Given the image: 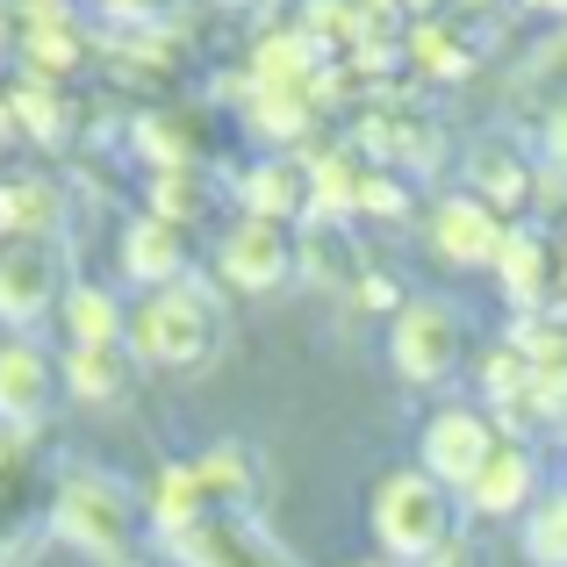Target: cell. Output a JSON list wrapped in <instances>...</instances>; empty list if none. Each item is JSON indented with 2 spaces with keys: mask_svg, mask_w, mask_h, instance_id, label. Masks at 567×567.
<instances>
[{
  "mask_svg": "<svg viewBox=\"0 0 567 567\" xmlns=\"http://www.w3.org/2000/svg\"><path fill=\"white\" fill-rule=\"evenodd\" d=\"M374 539H381V554L395 567L402 560L410 567L439 560L445 546H453V488H445L439 474H424V467L388 474L374 488Z\"/></svg>",
  "mask_w": 567,
  "mask_h": 567,
  "instance_id": "obj_1",
  "label": "cell"
},
{
  "mask_svg": "<svg viewBox=\"0 0 567 567\" xmlns=\"http://www.w3.org/2000/svg\"><path fill=\"white\" fill-rule=\"evenodd\" d=\"M130 338H137V352H144L152 367H173V374H202V367L223 352V309H216V295H208V288L181 280V288L152 295V302L137 309Z\"/></svg>",
  "mask_w": 567,
  "mask_h": 567,
  "instance_id": "obj_2",
  "label": "cell"
},
{
  "mask_svg": "<svg viewBox=\"0 0 567 567\" xmlns=\"http://www.w3.org/2000/svg\"><path fill=\"white\" fill-rule=\"evenodd\" d=\"M388 352H395V374L402 381L439 388V381L460 374V360H467V317H460L453 302H439V295L402 302L395 323H388Z\"/></svg>",
  "mask_w": 567,
  "mask_h": 567,
  "instance_id": "obj_3",
  "label": "cell"
},
{
  "mask_svg": "<svg viewBox=\"0 0 567 567\" xmlns=\"http://www.w3.org/2000/svg\"><path fill=\"white\" fill-rule=\"evenodd\" d=\"M58 532L94 560H130V496L109 474H65L58 488Z\"/></svg>",
  "mask_w": 567,
  "mask_h": 567,
  "instance_id": "obj_4",
  "label": "cell"
},
{
  "mask_svg": "<svg viewBox=\"0 0 567 567\" xmlns=\"http://www.w3.org/2000/svg\"><path fill=\"white\" fill-rule=\"evenodd\" d=\"M223 280L245 295H266L280 288L288 274H302V237H288V223H266V216H245L230 237H223Z\"/></svg>",
  "mask_w": 567,
  "mask_h": 567,
  "instance_id": "obj_5",
  "label": "cell"
},
{
  "mask_svg": "<svg viewBox=\"0 0 567 567\" xmlns=\"http://www.w3.org/2000/svg\"><path fill=\"white\" fill-rule=\"evenodd\" d=\"M58 295V245L51 237H8L0 245V323H37Z\"/></svg>",
  "mask_w": 567,
  "mask_h": 567,
  "instance_id": "obj_6",
  "label": "cell"
},
{
  "mask_svg": "<svg viewBox=\"0 0 567 567\" xmlns=\"http://www.w3.org/2000/svg\"><path fill=\"white\" fill-rule=\"evenodd\" d=\"M496 453H503V439L482 410H445V416H431V431H424V474H439L445 488H467Z\"/></svg>",
  "mask_w": 567,
  "mask_h": 567,
  "instance_id": "obj_7",
  "label": "cell"
},
{
  "mask_svg": "<svg viewBox=\"0 0 567 567\" xmlns=\"http://www.w3.org/2000/svg\"><path fill=\"white\" fill-rule=\"evenodd\" d=\"M381 109L360 123V152H374L381 166H416V173H431L439 166V123L431 115H416L410 101H395V94H374Z\"/></svg>",
  "mask_w": 567,
  "mask_h": 567,
  "instance_id": "obj_8",
  "label": "cell"
},
{
  "mask_svg": "<svg viewBox=\"0 0 567 567\" xmlns=\"http://www.w3.org/2000/svg\"><path fill=\"white\" fill-rule=\"evenodd\" d=\"M431 230H439V251H445L453 266H496L503 245H511L496 202H482V194H453V202L431 216Z\"/></svg>",
  "mask_w": 567,
  "mask_h": 567,
  "instance_id": "obj_9",
  "label": "cell"
},
{
  "mask_svg": "<svg viewBox=\"0 0 567 567\" xmlns=\"http://www.w3.org/2000/svg\"><path fill=\"white\" fill-rule=\"evenodd\" d=\"M123 274L130 280H144V288H181L187 280V237H181V223H166V216H137L123 230Z\"/></svg>",
  "mask_w": 567,
  "mask_h": 567,
  "instance_id": "obj_10",
  "label": "cell"
},
{
  "mask_svg": "<svg viewBox=\"0 0 567 567\" xmlns=\"http://www.w3.org/2000/svg\"><path fill=\"white\" fill-rule=\"evenodd\" d=\"M51 410V360L29 338H0V424H37Z\"/></svg>",
  "mask_w": 567,
  "mask_h": 567,
  "instance_id": "obj_11",
  "label": "cell"
},
{
  "mask_svg": "<svg viewBox=\"0 0 567 567\" xmlns=\"http://www.w3.org/2000/svg\"><path fill=\"white\" fill-rule=\"evenodd\" d=\"M295 237H302V274L317 280V288H360L367 280V259H360V245H352L346 216H309Z\"/></svg>",
  "mask_w": 567,
  "mask_h": 567,
  "instance_id": "obj_12",
  "label": "cell"
},
{
  "mask_svg": "<svg viewBox=\"0 0 567 567\" xmlns=\"http://www.w3.org/2000/svg\"><path fill=\"white\" fill-rule=\"evenodd\" d=\"M237 194H245V216H266V223H280V216H302L309 223V208H317L309 158H302V166H295V158H266L259 173L237 181Z\"/></svg>",
  "mask_w": 567,
  "mask_h": 567,
  "instance_id": "obj_13",
  "label": "cell"
},
{
  "mask_svg": "<svg viewBox=\"0 0 567 567\" xmlns=\"http://www.w3.org/2000/svg\"><path fill=\"white\" fill-rule=\"evenodd\" d=\"M532 488H539V467H532V453L503 439V453L488 460V467L474 474L460 496H467V511H482V517H511V511H525V503H532Z\"/></svg>",
  "mask_w": 567,
  "mask_h": 567,
  "instance_id": "obj_14",
  "label": "cell"
},
{
  "mask_svg": "<svg viewBox=\"0 0 567 567\" xmlns=\"http://www.w3.org/2000/svg\"><path fill=\"white\" fill-rule=\"evenodd\" d=\"M517 158H525V144H517L511 130H488V137L474 144L467 173L482 181V202L511 208V202H532V194H539V173H532V166H517Z\"/></svg>",
  "mask_w": 567,
  "mask_h": 567,
  "instance_id": "obj_15",
  "label": "cell"
},
{
  "mask_svg": "<svg viewBox=\"0 0 567 567\" xmlns=\"http://www.w3.org/2000/svg\"><path fill=\"white\" fill-rule=\"evenodd\" d=\"M317 43H309V29H274V37H259L251 43V80L259 86H274V94H302L309 80H317Z\"/></svg>",
  "mask_w": 567,
  "mask_h": 567,
  "instance_id": "obj_16",
  "label": "cell"
},
{
  "mask_svg": "<svg viewBox=\"0 0 567 567\" xmlns=\"http://www.w3.org/2000/svg\"><path fill=\"white\" fill-rule=\"evenodd\" d=\"M152 511H158V532H166V539H194L202 525H216V503H208L202 467H166L158 474Z\"/></svg>",
  "mask_w": 567,
  "mask_h": 567,
  "instance_id": "obj_17",
  "label": "cell"
},
{
  "mask_svg": "<svg viewBox=\"0 0 567 567\" xmlns=\"http://www.w3.org/2000/svg\"><path fill=\"white\" fill-rule=\"evenodd\" d=\"M22 65L37 80H58V72L80 65V22L65 8H43V14H22Z\"/></svg>",
  "mask_w": 567,
  "mask_h": 567,
  "instance_id": "obj_18",
  "label": "cell"
},
{
  "mask_svg": "<svg viewBox=\"0 0 567 567\" xmlns=\"http://www.w3.org/2000/svg\"><path fill=\"white\" fill-rule=\"evenodd\" d=\"M496 280H503V295L532 317V309L554 295V274H546V237L539 230H511V245H503V259H496Z\"/></svg>",
  "mask_w": 567,
  "mask_h": 567,
  "instance_id": "obj_19",
  "label": "cell"
},
{
  "mask_svg": "<svg viewBox=\"0 0 567 567\" xmlns=\"http://www.w3.org/2000/svg\"><path fill=\"white\" fill-rule=\"evenodd\" d=\"M58 317H65L72 346H123V309H115L109 288H86V280H72L65 302H58Z\"/></svg>",
  "mask_w": 567,
  "mask_h": 567,
  "instance_id": "obj_20",
  "label": "cell"
},
{
  "mask_svg": "<svg viewBox=\"0 0 567 567\" xmlns=\"http://www.w3.org/2000/svg\"><path fill=\"white\" fill-rule=\"evenodd\" d=\"M65 388H72V395H86V402L130 395V360H123V346H72V352H65Z\"/></svg>",
  "mask_w": 567,
  "mask_h": 567,
  "instance_id": "obj_21",
  "label": "cell"
},
{
  "mask_svg": "<svg viewBox=\"0 0 567 567\" xmlns=\"http://www.w3.org/2000/svg\"><path fill=\"white\" fill-rule=\"evenodd\" d=\"M216 202H223V181L208 166H181V173H158V187H152V208L166 223H194V216H216Z\"/></svg>",
  "mask_w": 567,
  "mask_h": 567,
  "instance_id": "obj_22",
  "label": "cell"
},
{
  "mask_svg": "<svg viewBox=\"0 0 567 567\" xmlns=\"http://www.w3.org/2000/svg\"><path fill=\"white\" fill-rule=\"evenodd\" d=\"M137 152L152 158L158 173H181V166H202V144H194V130L181 123V115H166V109H152V115H137Z\"/></svg>",
  "mask_w": 567,
  "mask_h": 567,
  "instance_id": "obj_23",
  "label": "cell"
},
{
  "mask_svg": "<svg viewBox=\"0 0 567 567\" xmlns=\"http://www.w3.org/2000/svg\"><path fill=\"white\" fill-rule=\"evenodd\" d=\"M8 109H14V123H22L37 144H65V130H72V109L51 94V80H29V86H14V94H8Z\"/></svg>",
  "mask_w": 567,
  "mask_h": 567,
  "instance_id": "obj_24",
  "label": "cell"
},
{
  "mask_svg": "<svg viewBox=\"0 0 567 567\" xmlns=\"http://www.w3.org/2000/svg\"><path fill=\"white\" fill-rule=\"evenodd\" d=\"M245 123L259 130V137H274V144H295L309 130V86H302V94H274V86H259V101L245 109Z\"/></svg>",
  "mask_w": 567,
  "mask_h": 567,
  "instance_id": "obj_25",
  "label": "cell"
},
{
  "mask_svg": "<svg viewBox=\"0 0 567 567\" xmlns=\"http://www.w3.org/2000/svg\"><path fill=\"white\" fill-rule=\"evenodd\" d=\"M194 467H202L208 503H216V511H237V503L251 496V460L237 453V445H208V453L194 460Z\"/></svg>",
  "mask_w": 567,
  "mask_h": 567,
  "instance_id": "obj_26",
  "label": "cell"
},
{
  "mask_svg": "<svg viewBox=\"0 0 567 567\" xmlns=\"http://www.w3.org/2000/svg\"><path fill=\"white\" fill-rule=\"evenodd\" d=\"M402 58H410V65H424V72H439V80H460V72H467L460 37H453V29H439V22H416L410 37H402Z\"/></svg>",
  "mask_w": 567,
  "mask_h": 567,
  "instance_id": "obj_27",
  "label": "cell"
},
{
  "mask_svg": "<svg viewBox=\"0 0 567 567\" xmlns=\"http://www.w3.org/2000/svg\"><path fill=\"white\" fill-rule=\"evenodd\" d=\"M511 346L532 360V374H539V367H567V323H554V317H517Z\"/></svg>",
  "mask_w": 567,
  "mask_h": 567,
  "instance_id": "obj_28",
  "label": "cell"
},
{
  "mask_svg": "<svg viewBox=\"0 0 567 567\" xmlns=\"http://www.w3.org/2000/svg\"><path fill=\"white\" fill-rule=\"evenodd\" d=\"M525 546H532V560H539V567H567V496H554V503L532 511Z\"/></svg>",
  "mask_w": 567,
  "mask_h": 567,
  "instance_id": "obj_29",
  "label": "cell"
},
{
  "mask_svg": "<svg viewBox=\"0 0 567 567\" xmlns=\"http://www.w3.org/2000/svg\"><path fill=\"white\" fill-rule=\"evenodd\" d=\"M360 216L402 223V216H410V187H402L395 173H367V181H360Z\"/></svg>",
  "mask_w": 567,
  "mask_h": 567,
  "instance_id": "obj_30",
  "label": "cell"
},
{
  "mask_svg": "<svg viewBox=\"0 0 567 567\" xmlns=\"http://www.w3.org/2000/svg\"><path fill=\"white\" fill-rule=\"evenodd\" d=\"M525 410H539V416H560V424H567V367H539V374H532V395H525Z\"/></svg>",
  "mask_w": 567,
  "mask_h": 567,
  "instance_id": "obj_31",
  "label": "cell"
},
{
  "mask_svg": "<svg viewBox=\"0 0 567 567\" xmlns=\"http://www.w3.org/2000/svg\"><path fill=\"white\" fill-rule=\"evenodd\" d=\"M546 173H567V94L546 109Z\"/></svg>",
  "mask_w": 567,
  "mask_h": 567,
  "instance_id": "obj_32",
  "label": "cell"
},
{
  "mask_svg": "<svg viewBox=\"0 0 567 567\" xmlns=\"http://www.w3.org/2000/svg\"><path fill=\"white\" fill-rule=\"evenodd\" d=\"M101 8H109L115 22H130V29H158L166 22V0H101Z\"/></svg>",
  "mask_w": 567,
  "mask_h": 567,
  "instance_id": "obj_33",
  "label": "cell"
},
{
  "mask_svg": "<svg viewBox=\"0 0 567 567\" xmlns=\"http://www.w3.org/2000/svg\"><path fill=\"white\" fill-rule=\"evenodd\" d=\"M424 567H488V560H482V546H467V539H453V546H445V554H439V560H424Z\"/></svg>",
  "mask_w": 567,
  "mask_h": 567,
  "instance_id": "obj_34",
  "label": "cell"
},
{
  "mask_svg": "<svg viewBox=\"0 0 567 567\" xmlns=\"http://www.w3.org/2000/svg\"><path fill=\"white\" fill-rule=\"evenodd\" d=\"M360 302H367V309H388V302H395V288H388V280H374V274H367V280H360Z\"/></svg>",
  "mask_w": 567,
  "mask_h": 567,
  "instance_id": "obj_35",
  "label": "cell"
},
{
  "mask_svg": "<svg viewBox=\"0 0 567 567\" xmlns=\"http://www.w3.org/2000/svg\"><path fill=\"white\" fill-rule=\"evenodd\" d=\"M381 8H388V14H416V22H424V14L439 8V0H381Z\"/></svg>",
  "mask_w": 567,
  "mask_h": 567,
  "instance_id": "obj_36",
  "label": "cell"
},
{
  "mask_svg": "<svg viewBox=\"0 0 567 567\" xmlns=\"http://www.w3.org/2000/svg\"><path fill=\"white\" fill-rule=\"evenodd\" d=\"M8 460H14V424H0V474H8Z\"/></svg>",
  "mask_w": 567,
  "mask_h": 567,
  "instance_id": "obj_37",
  "label": "cell"
},
{
  "mask_svg": "<svg viewBox=\"0 0 567 567\" xmlns=\"http://www.w3.org/2000/svg\"><path fill=\"white\" fill-rule=\"evenodd\" d=\"M525 8H539V14H567V0H525Z\"/></svg>",
  "mask_w": 567,
  "mask_h": 567,
  "instance_id": "obj_38",
  "label": "cell"
},
{
  "mask_svg": "<svg viewBox=\"0 0 567 567\" xmlns=\"http://www.w3.org/2000/svg\"><path fill=\"white\" fill-rule=\"evenodd\" d=\"M8 123H14V109H8V101H0V137H8Z\"/></svg>",
  "mask_w": 567,
  "mask_h": 567,
  "instance_id": "obj_39",
  "label": "cell"
},
{
  "mask_svg": "<svg viewBox=\"0 0 567 567\" xmlns=\"http://www.w3.org/2000/svg\"><path fill=\"white\" fill-rule=\"evenodd\" d=\"M22 8H29V14H43V8H58V0H22Z\"/></svg>",
  "mask_w": 567,
  "mask_h": 567,
  "instance_id": "obj_40",
  "label": "cell"
},
{
  "mask_svg": "<svg viewBox=\"0 0 567 567\" xmlns=\"http://www.w3.org/2000/svg\"><path fill=\"white\" fill-rule=\"evenodd\" d=\"M360 567H395V560H360Z\"/></svg>",
  "mask_w": 567,
  "mask_h": 567,
  "instance_id": "obj_41",
  "label": "cell"
},
{
  "mask_svg": "<svg viewBox=\"0 0 567 567\" xmlns=\"http://www.w3.org/2000/svg\"><path fill=\"white\" fill-rule=\"evenodd\" d=\"M467 8H496V0H467Z\"/></svg>",
  "mask_w": 567,
  "mask_h": 567,
  "instance_id": "obj_42",
  "label": "cell"
},
{
  "mask_svg": "<svg viewBox=\"0 0 567 567\" xmlns=\"http://www.w3.org/2000/svg\"><path fill=\"white\" fill-rule=\"evenodd\" d=\"M0 51H8V22H0Z\"/></svg>",
  "mask_w": 567,
  "mask_h": 567,
  "instance_id": "obj_43",
  "label": "cell"
}]
</instances>
